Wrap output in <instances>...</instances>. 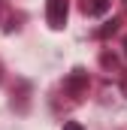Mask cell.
<instances>
[{
	"label": "cell",
	"instance_id": "obj_1",
	"mask_svg": "<svg viewBox=\"0 0 127 130\" xmlns=\"http://www.w3.org/2000/svg\"><path fill=\"white\" fill-rule=\"evenodd\" d=\"M67 18H70V0H49L45 3V21H49V27L61 30L67 24Z\"/></svg>",
	"mask_w": 127,
	"mask_h": 130
},
{
	"label": "cell",
	"instance_id": "obj_2",
	"mask_svg": "<svg viewBox=\"0 0 127 130\" xmlns=\"http://www.w3.org/2000/svg\"><path fill=\"white\" fill-rule=\"evenodd\" d=\"M88 85H91L88 73H85L82 67H76V70H73V73L67 76V82H64V91H67L70 97H76V100H79L82 94H85V91H88Z\"/></svg>",
	"mask_w": 127,
	"mask_h": 130
},
{
	"label": "cell",
	"instance_id": "obj_3",
	"mask_svg": "<svg viewBox=\"0 0 127 130\" xmlns=\"http://www.w3.org/2000/svg\"><path fill=\"white\" fill-rule=\"evenodd\" d=\"M85 12L94 15V18L106 15V12H109V0H85Z\"/></svg>",
	"mask_w": 127,
	"mask_h": 130
},
{
	"label": "cell",
	"instance_id": "obj_4",
	"mask_svg": "<svg viewBox=\"0 0 127 130\" xmlns=\"http://www.w3.org/2000/svg\"><path fill=\"white\" fill-rule=\"evenodd\" d=\"M118 30V18H112V21H106L103 27H100V36H109V33H115Z\"/></svg>",
	"mask_w": 127,
	"mask_h": 130
},
{
	"label": "cell",
	"instance_id": "obj_5",
	"mask_svg": "<svg viewBox=\"0 0 127 130\" xmlns=\"http://www.w3.org/2000/svg\"><path fill=\"white\" fill-rule=\"evenodd\" d=\"M64 130H85V127H82L79 121H67V124H64Z\"/></svg>",
	"mask_w": 127,
	"mask_h": 130
},
{
	"label": "cell",
	"instance_id": "obj_6",
	"mask_svg": "<svg viewBox=\"0 0 127 130\" xmlns=\"http://www.w3.org/2000/svg\"><path fill=\"white\" fill-rule=\"evenodd\" d=\"M3 9H6V3H3V0H0V15H3Z\"/></svg>",
	"mask_w": 127,
	"mask_h": 130
},
{
	"label": "cell",
	"instance_id": "obj_7",
	"mask_svg": "<svg viewBox=\"0 0 127 130\" xmlns=\"http://www.w3.org/2000/svg\"><path fill=\"white\" fill-rule=\"evenodd\" d=\"M124 55H127V36H124Z\"/></svg>",
	"mask_w": 127,
	"mask_h": 130
},
{
	"label": "cell",
	"instance_id": "obj_8",
	"mask_svg": "<svg viewBox=\"0 0 127 130\" xmlns=\"http://www.w3.org/2000/svg\"><path fill=\"white\" fill-rule=\"evenodd\" d=\"M124 3H127V0H124Z\"/></svg>",
	"mask_w": 127,
	"mask_h": 130
}]
</instances>
